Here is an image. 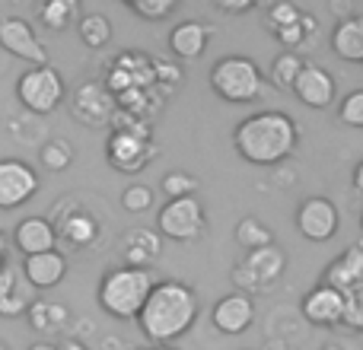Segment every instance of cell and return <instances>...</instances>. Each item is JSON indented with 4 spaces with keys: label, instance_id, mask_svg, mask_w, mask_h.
Masks as SVG:
<instances>
[{
    "label": "cell",
    "instance_id": "cell-34",
    "mask_svg": "<svg viewBox=\"0 0 363 350\" xmlns=\"http://www.w3.org/2000/svg\"><path fill=\"white\" fill-rule=\"evenodd\" d=\"M128 6L144 19H166L169 13H176L179 0H128Z\"/></svg>",
    "mask_w": 363,
    "mask_h": 350
},
{
    "label": "cell",
    "instance_id": "cell-26",
    "mask_svg": "<svg viewBox=\"0 0 363 350\" xmlns=\"http://www.w3.org/2000/svg\"><path fill=\"white\" fill-rule=\"evenodd\" d=\"M26 319L35 332H57V328L67 322V309L61 303H45V300H35L29 309H26Z\"/></svg>",
    "mask_w": 363,
    "mask_h": 350
},
{
    "label": "cell",
    "instance_id": "cell-21",
    "mask_svg": "<svg viewBox=\"0 0 363 350\" xmlns=\"http://www.w3.org/2000/svg\"><path fill=\"white\" fill-rule=\"evenodd\" d=\"M57 230V239H64V242H70L74 249H86V245H93L96 239H99V223H96L93 213L80 210V207H74V213H64V217L51 220Z\"/></svg>",
    "mask_w": 363,
    "mask_h": 350
},
{
    "label": "cell",
    "instance_id": "cell-46",
    "mask_svg": "<svg viewBox=\"0 0 363 350\" xmlns=\"http://www.w3.org/2000/svg\"><path fill=\"white\" fill-rule=\"evenodd\" d=\"M360 226H363V213H360Z\"/></svg>",
    "mask_w": 363,
    "mask_h": 350
},
{
    "label": "cell",
    "instance_id": "cell-39",
    "mask_svg": "<svg viewBox=\"0 0 363 350\" xmlns=\"http://www.w3.org/2000/svg\"><path fill=\"white\" fill-rule=\"evenodd\" d=\"M300 26H303V32H306V38H309V35H313V32H315V29H319V23H315V19H313V16H306V13H303V16H300Z\"/></svg>",
    "mask_w": 363,
    "mask_h": 350
},
{
    "label": "cell",
    "instance_id": "cell-6",
    "mask_svg": "<svg viewBox=\"0 0 363 350\" xmlns=\"http://www.w3.org/2000/svg\"><path fill=\"white\" fill-rule=\"evenodd\" d=\"M67 96L64 77L57 67L42 64V67H29L16 80V99L23 102V108H29L32 115H51Z\"/></svg>",
    "mask_w": 363,
    "mask_h": 350
},
{
    "label": "cell",
    "instance_id": "cell-8",
    "mask_svg": "<svg viewBox=\"0 0 363 350\" xmlns=\"http://www.w3.org/2000/svg\"><path fill=\"white\" fill-rule=\"evenodd\" d=\"M38 191V172L26 159H0V210L26 204Z\"/></svg>",
    "mask_w": 363,
    "mask_h": 350
},
{
    "label": "cell",
    "instance_id": "cell-41",
    "mask_svg": "<svg viewBox=\"0 0 363 350\" xmlns=\"http://www.w3.org/2000/svg\"><path fill=\"white\" fill-rule=\"evenodd\" d=\"M57 350H86V347L80 341H64V344H57Z\"/></svg>",
    "mask_w": 363,
    "mask_h": 350
},
{
    "label": "cell",
    "instance_id": "cell-20",
    "mask_svg": "<svg viewBox=\"0 0 363 350\" xmlns=\"http://www.w3.org/2000/svg\"><path fill=\"white\" fill-rule=\"evenodd\" d=\"M322 283L341 290V293H347L351 287L363 283V249H360V245H351V249L341 252V255L325 268Z\"/></svg>",
    "mask_w": 363,
    "mask_h": 350
},
{
    "label": "cell",
    "instance_id": "cell-32",
    "mask_svg": "<svg viewBox=\"0 0 363 350\" xmlns=\"http://www.w3.org/2000/svg\"><path fill=\"white\" fill-rule=\"evenodd\" d=\"M264 16H268V29H284V26L290 23H300L303 10L296 4H290V0H281V4H271L268 10H264Z\"/></svg>",
    "mask_w": 363,
    "mask_h": 350
},
{
    "label": "cell",
    "instance_id": "cell-44",
    "mask_svg": "<svg viewBox=\"0 0 363 350\" xmlns=\"http://www.w3.org/2000/svg\"><path fill=\"white\" fill-rule=\"evenodd\" d=\"M325 350H345V347H338V344H328Z\"/></svg>",
    "mask_w": 363,
    "mask_h": 350
},
{
    "label": "cell",
    "instance_id": "cell-29",
    "mask_svg": "<svg viewBox=\"0 0 363 350\" xmlns=\"http://www.w3.org/2000/svg\"><path fill=\"white\" fill-rule=\"evenodd\" d=\"M38 159H42V166L48 172H64L70 163H74V147H70L67 140L55 137V140H48V144H42Z\"/></svg>",
    "mask_w": 363,
    "mask_h": 350
},
{
    "label": "cell",
    "instance_id": "cell-36",
    "mask_svg": "<svg viewBox=\"0 0 363 350\" xmlns=\"http://www.w3.org/2000/svg\"><path fill=\"white\" fill-rule=\"evenodd\" d=\"M274 38L287 51H294V48H300V45L306 42V32H303L300 23H290V26H284V29H274Z\"/></svg>",
    "mask_w": 363,
    "mask_h": 350
},
{
    "label": "cell",
    "instance_id": "cell-19",
    "mask_svg": "<svg viewBox=\"0 0 363 350\" xmlns=\"http://www.w3.org/2000/svg\"><path fill=\"white\" fill-rule=\"evenodd\" d=\"M207 42H211V29L198 19H185V23L172 26L169 32V51L179 61H198L204 55Z\"/></svg>",
    "mask_w": 363,
    "mask_h": 350
},
{
    "label": "cell",
    "instance_id": "cell-23",
    "mask_svg": "<svg viewBox=\"0 0 363 350\" xmlns=\"http://www.w3.org/2000/svg\"><path fill=\"white\" fill-rule=\"evenodd\" d=\"M121 252H125V264H128V268L150 271L153 258L160 255V232H153V230L128 232L125 242H121Z\"/></svg>",
    "mask_w": 363,
    "mask_h": 350
},
{
    "label": "cell",
    "instance_id": "cell-28",
    "mask_svg": "<svg viewBox=\"0 0 363 350\" xmlns=\"http://www.w3.org/2000/svg\"><path fill=\"white\" fill-rule=\"evenodd\" d=\"M236 242L242 249L255 252V249H264V245H274V236H271V230L258 217H242L236 223Z\"/></svg>",
    "mask_w": 363,
    "mask_h": 350
},
{
    "label": "cell",
    "instance_id": "cell-18",
    "mask_svg": "<svg viewBox=\"0 0 363 350\" xmlns=\"http://www.w3.org/2000/svg\"><path fill=\"white\" fill-rule=\"evenodd\" d=\"M23 274L26 281H29L32 290H51L57 287V283L64 281V274H67V258H64V252H42V255H32V258H23Z\"/></svg>",
    "mask_w": 363,
    "mask_h": 350
},
{
    "label": "cell",
    "instance_id": "cell-17",
    "mask_svg": "<svg viewBox=\"0 0 363 350\" xmlns=\"http://www.w3.org/2000/svg\"><path fill=\"white\" fill-rule=\"evenodd\" d=\"M13 245L23 252V258L42 255L57 249V230L48 217H23L13 226Z\"/></svg>",
    "mask_w": 363,
    "mask_h": 350
},
{
    "label": "cell",
    "instance_id": "cell-10",
    "mask_svg": "<svg viewBox=\"0 0 363 350\" xmlns=\"http://www.w3.org/2000/svg\"><path fill=\"white\" fill-rule=\"evenodd\" d=\"M0 45H4L13 57L29 61L32 67L48 64V51H45V45L38 42V35H35V29H32L23 16H4L0 19Z\"/></svg>",
    "mask_w": 363,
    "mask_h": 350
},
{
    "label": "cell",
    "instance_id": "cell-11",
    "mask_svg": "<svg viewBox=\"0 0 363 350\" xmlns=\"http://www.w3.org/2000/svg\"><path fill=\"white\" fill-rule=\"evenodd\" d=\"M106 157L118 172L134 175L157 157V147H153V140L134 137V134H125V131H112L106 144Z\"/></svg>",
    "mask_w": 363,
    "mask_h": 350
},
{
    "label": "cell",
    "instance_id": "cell-7",
    "mask_svg": "<svg viewBox=\"0 0 363 350\" xmlns=\"http://www.w3.org/2000/svg\"><path fill=\"white\" fill-rule=\"evenodd\" d=\"M204 207L201 201L194 198H176V201H166L157 213V232L172 242H194V239L204 232Z\"/></svg>",
    "mask_w": 363,
    "mask_h": 350
},
{
    "label": "cell",
    "instance_id": "cell-3",
    "mask_svg": "<svg viewBox=\"0 0 363 350\" xmlns=\"http://www.w3.org/2000/svg\"><path fill=\"white\" fill-rule=\"evenodd\" d=\"M153 287H157V281H153L150 271L121 264V268H112L102 274L96 300H99V306L106 309L112 319L128 322V319H138L140 315L144 303L150 300Z\"/></svg>",
    "mask_w": 363,
    "mask_h": 350
},
{
    "label": "cell",
    "instance_id": "cell-27",
    "mask_svg": "<svg viewBox=\"0 0 363 350\" xmlns=\"http://www.w3.org/2000/svg\"><path fill=\"white\" fill-rule=\"evenodd\" d=\"M303 64H306V61H303L296 51H281V55L274 57V64H271V70H268L271 83H274L277 89H294V83H296V77H300Z\"/></svg>",
    "mask_w": 363,
    "mask_h": 350
},
{
    "label": "cell",
    "instance_id": "cell-2",
    "mask_svg": "<svg viewBox=\"0 0 363 350\" xmlns=\"http://www.w3.org/2000/svg\"><path fill=\"white\" fill-rule=\"evenodd\" d=\"M296 121L287 112H255L233 131V147L252 166H277L296 150Z\"/></svg>",
    "mask_w": 363,
    "mask_h": 350
},
{
    "label": "cell",
    "instance_id": "cell-12",
    "mask_svg": "<svg viewBox=\"0 0 363 350\" xmlns=\"http://www.w3.org/2000/svg\"><path fill=\"white\" fill-rule=\"evenodd\" d=\"M70 115L89 128L108 125L115 115V96L106 89V83H83V86L74 93Z\"/></svg>",
    "mask_w": 363,
    "mask_h": 350
},
{
    "label": "cell",
    "instance_id": "cell-4",
    "mask_svg": "<svg viewBox=\"0 0 363 350\" xmlns=\"http://www.w3.org/2000/svg\"><path fill=\"white\" fill-rule=\"evenodd\" d=\"M262 86V67L245 55H226L211 67V89L223 102H233V106H245V102L258 99Z\"/></svg>",
    "mask_w": 363,
    "mask_h": 350
},
{
    "label": "cell",
    "instance_id": "cell-35",
    "mask_svg": "<svg viewBox=\"0 0 363 350\" xmlns=\"http://www.w3.org/2000/svg\"><path fill=\"white\" fill-rule=\"evenodd\" d=\"M338 118L345 121L347 128H363V89H354L341 99V108H338Z\"/></svg>",
    "mask_w": 363,
    "mask_h": 350
},
{
    "label": "cell",
    "instance_id": "cell-37",
    "mask_svg": "<svg viewBox=\"0 0 363 350\" xmlns=\"http://www.w3.org/2000/svg\"><path fill=\"white\" fill-rule=\"evenodd\" d=\"M153 74H157V83H172V86H179L182 80V70L166 61H153Z\"/></svg>",
    "mask_w": 363,
    "mask_h": 350
},
{
    "label": "cell",
    "instance_id": "cell-48",
    "mask_svg": "<svg viewBox=\"0 0 363 350\" xmlns=\"http://www.w3.org/2000/svg\"><path fill=\"white\" fill-rule=\"evenodd\" d=\"M274 350H281V347H274Z\"/></svg>",
    "mask_w": 363,
    "mask_h": 350
},
{
    "label": "cell",
    "instance_id": "cell-24",
    "mask_svg": "<svg viewBox=\"0 0 363 350\" xmlns=\"http://www.w3.org/2000/svg\"><path fill=\"white\" fill-rule=\"evenodd\" d=\"M80 16V4L77 0H48V4L38 6V19L48 32H64L67 26L77 23Z\"/></svg>",
    "mask_w": 363,
    "mask_h": 350
},
{
    "label": "cell",
    "instance_id": "cell-30",
    "mask_svg": "<svg viewBox=\"0 0 363 350\" xmlns=\"http://www.w3.org/2000/svg\"><path fill=\"white\" fill-rule=\"evenodd\" d=\"M341 325L351 328V332H363V283L345 293V319H341Z\"/></svg>",
    "mask_w": 363,
    "mask_h": 350
},
{
    "label": "cell",
    "instance_id": "cell-47",
    "mask_svg": "<svg viewBox=\"0 0 363 350\" xmlns=\"http://www.w3.org/2000/svg\"><path fill=\"white\" fill-rule=\"evenodd\" d=\"M0 350H6V344H0Z\"/></svg>",
    "mask_w": 363,
    "mask_h": 350
},
{
    "label": "cell",
    "instance_id": "cell-22",
    "mask_svg": "<svg viewBox=\"0 0 363 350\" xmlns=\"http://www.w3.org/2000/svg\"><path fill=\"white\" fill-rule=\"evenodd\" d=\"M332 51L341 61L363 64V16L338 19V26L332 32Z\"/></svg>",
    "mask_w": 363,
    "mask_h": 350
},
{
    "label": "cell",
    "instance_id": "cell-15",
    "mask_svg": "<svg viewBox=\"0 0 363 350\" xmlns=\"http://www.w3.org/2000/svg\"><path fill=\"white\" fill-rule=\"evenodd\" d=\"M294 93L303 106L328 108L335 102L338 86H335V77L328 74L325 67H319V64H303L300 77H296V83H294Z\"/></svg>",
    "mask_w": 363,
    "mask_h": 350
},
{
    "label": "cell",
    "instance_id": "cell-31",
    "mask_svg": "<svg viewBox=\"0 0 363 350\" xmlns=\"http://www.w3.org/2000/svg\"><path fill=\"white\" fill-rule=\"evenodd\" d=\"M150 204H153L150 185L134 181V185H128L125 191H121V207H125L128 213H144V210H150Z\"/></svg>",
    "mask_w": 363,
    "mask_h": 350
},
{
    "label": "cell",
    "instance_id": "cell-43",
    "mask_svg": "<svg viewBox=\"0 0 363 350\" xmlns=\"http://www.w3.org/2000/svg\"><path fill=\"white\" fill-rule=\"evenodd\" d=\"M29 350H57V344H48V341H35Z\"/></svg>",
    "mask_w": 363,
    "mask_h": 350
},
{
    "label": "cell",
    "instance_id": "cell-14",
    "mask_svg": "<svg viewBox=\"0 0 363 350\" xmlns=\"http://www.w3.org/2000/svg\"><path fill=\"white\" fill-rule=\"evenodd\" d=\"M32 303H35V296H32V287L26 281L23 268L6 261L0 268V315L4 319H19V315H26V309Z\"/></svg>",
    "mask_w": 363,
    "mask_h": 350
},
{
    "label": "cell",
    "instance_id": "cell-38",
    "mask_svg": "<svg viewBox=\"0 0 363 350\" xmlns=\"http://www.w3.org/2000/svg\"><path fill=\"white\" fill-rule=\"evenodd\" d=\"M255 6V0H217V10L223 13H252Z\"/></svg>",
    "mask_w": 363,
    "mask_h": 350
},
{
    "label": "cell",
    "instance_id": "cell-25",
    "mask_svg": "<svg viewBox=\"0 0 363 350\" xmlns=\"http://www.w3.org/2000/svg\"><path fill=\"white\" fill-rule=\"evenodd\" d=\"M77 32H80L83 45L93 51L106 48L108 42H112V23H108V16H102V13H86V16L77 19Z\"/></svg>",
    "mask_w": 363,
    "mask_h": 350
},
{
    "label": "cell",
    "instance_id": "cell-13",
    "mask_svg": "<svg viewBox=\"0 0 363 350\" xmlns=\"http://www.w3.org/2000/svg\"><path fill=\"white\" fill-rule=\"evenodd\" d=\"M300 312L309 325L335 328V325H341V319H345V293L328 287V283H319V287H313L306 296H303Z\"/></svg>",
    "mask_w": 363,
    "mask_h": 350
},
{
    "label": "cell",
    "instance_id": "cell-5",
    "mask_svg": "<svg viewBox=\"0 0 363 350\" xmlns=\"http://www.w3.org/2000/svg\"><path fill=\"white\" fill-rule=\"evenodd\" d=\"M287 268V255H284L277 245H264V249H255L242 258V261L233 268L230 281L236 287V293H264V290L274 287V281L284 274Z\"/></svg>",
    "mask_w": 363,
    "mask_h": 350
},
{
    "label": "cell",
    "instance_id": "cell-33",
    "mask_svg": "<svg viewBox=\"0 0 363 350\" xmlns=\"http://www.w3.org/2000/svg\"><path fill=\"white\" fill-rule=\"evenodd\" d=\"M198 191V179L194 175H188V172H169L163 179V194L169 201H176V198H191V194Z\"/></svg>",
    "mask_w": 363,
    "mask_h": 350
},
{
    "label": "cell",
    "instance_id": "cell-9",
    "mask_svg": "<svg viewBox=\"0 0 363 350\" xmlns=\"http://www.w3.org/2000/svg\"><path fill=\"white\" fill-rule=\"evenodd\" d=\"M338 207H335V201L328 198H306L300 204V210H296V230H300L303 239H309V242H328V239H335V232H338Z\"/></svg>",
    "mask_w": 363,
    "mask_h": 350
},
{
    "label": "cell",
    "instance_id": "cell-16",
    "mask_svg": "<svg viewBox=\"0 0 363 350\" xmlns=\"http://www.w3.org/2000/svg\"><path fill=\"white\" fill-rule=\"evenodd\" d=\"M211 322L220 334H242V332H249V325L255 322V303L245 293H226L223 300H217V306H213Z\"/></svg>",
    "mask_w": 363,
    "mask_h": 350
},
{
    "label": "cell",
    "instance_id": "cell-40",
    "mask_svg": "<svg viewBox=\"0 0 363 350\" xmlns=\"http://www.w3.org/2000/svg\"><path fill=\"white\" fill-rule=\"evenodd\" d=\"M354 188L363 194V159L357 163V169H354Z\"/></svg>",
    "mask_w": 363,
    "mask_h": 350
},
{
    "label": "cell",
    "instance_id": "cell-45",
    "mask_svg": "<svg viewBox=\"0 0 363 350\" xmlns=\"http://www.w3.org/2000/svg\"><path fill=\"white\" fill-rule=\"evenodd\" d=\"M160 350H176V347H160Z\"/></svg>",
    "mask_w": 363,
    "mask_h": 350
},
{
    "label": "cell",
    "instance_id": "cell-42",
    "mask_svg": "<svg viewBox=\"0 0 363 350\" xmlns=\"http://www.w3.org/2000/svg\"><path fill=\"white\" fill-rule=\"evenodd\" d=\"M4 264H6V236L0 232V268H4Z\"/></svg>",
    "mask_w": 363,
    "mask_h": 350
},
{
    "label": "cell",
    "instance_id": "cell-1",
    "mask_svg": "<svg viewBox=\"0 0 363 350\" xmlns=\"http://www.w3.org/2000/svg\"><path fill=\"white\" fill-rule=\"evenodd\" d=\"M194 319H198V293L182 281H157L150 300L138 315V325L153 344L169 347L185 332H191Z\"/></svg>",
    "mask_w": 363,
    "mask_h": 350
}]
</instances>
